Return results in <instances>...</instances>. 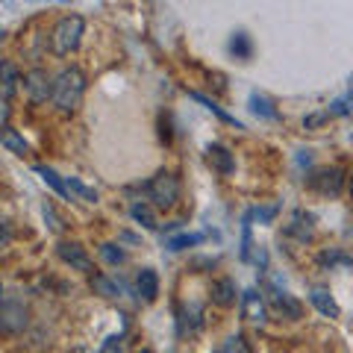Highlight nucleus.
Wrapping results in <instances>:
<instances>
[{
	"mask_svg": "<svg viewBox=\"0 0 353 353\" xmlns=\"http://www.w3.org/2000/svg\"><path fill=\"white\" fill-rule=\"evenodd\" d=\"M148 197L157 209H171L180 201V180H176L171 171H159L148 185Z\"/></svg>",
	"mask_w": 353,
	"mask_h": 353,
	"instance_id": "3",
	"label": "nucleus"
},
{
	"mask_svg": "<svg viewBox=\"0 0 353 353\" xmlns=\"http://www.w3.org/2000/svg\"><path fill=\"white\" fill-rule=\"evenodd\" d=\"M221 353H250V345H248V339H245V336H230Z\"/></svg>",
	"mask_w": 353,
	"mask_h": 353,
	"instance_id": "27",
	"label": "nucleus"
},
{
	"mask_svg": "<svg viewBox=\"0 0 353 353\" xmlns=\"http://www.w3.org/2000/svg\"><path fill=\"white\" fill-rule=\"evenodd\" d=\"M189 97H192V101H197V103H203V106L209 109V112H212V115H218L221 121H224V124H233L236 130H241V121H239V118H233V115H227L224 109H221V106L212 101V97H203L201 92H189Z\"/></svg>",
	"mask_w": 353,
	"mask_h": 353,
	"instance_id": "17",
	"label": "nucleus"
},
{
	"mask_svg": "<svg viewBox=\"0 0 353 353\" xmlns=\"http://www.w3.org/2000/svg\"><path fill=\"white\" fill-rule=\"evenodd\" d=\"M24 88H27V94H30L32 103H44L48 97L53 101V80L48 77V71H41V68H32L24 77Z\"/></svg>",
	"mask_w": 353,
	"mask_h": 353,
	"instance_id": "6",
	"label": "nucleus"
},
{
	"mask_svg": "<svg viewBox=\"0 0 353 353\" xmlns=\"http://www.w3.org/2000/svg\"><path fill=\"white\" fill-rule=\"evenodd\" d=\"M92 285H94V292H101L103 297H118L121 294V285L106 280V277H92Z\"/></svg>",
	"mask_w": 353,
	"mask_h": 353,
	"instance_id": "25",
	"label": "nucleus"
},
{
	"mask_svg": "<svg viewBox=\"0 0 353 353\" xmlns=\"http://www.w3.org/2000/svg\"><path fill=\"white\" fill-rule=\"evenodd\" d=\"M0 74H3V101L9 103L15 94V85H18V71H15L12 62H3L0 65Z\"/></svg>",
	"mask_w": 353,
	"mask_h": 353,
	"instance_id": "19",
	"label": "nucleus"
},
{
	"mask_svg": "<svg viewBox=\"0 0 353 353\" xmlns=\"http://www.w3.org/2000/svg\"><path fill=\"white\" fill-rule=\"evenodd\" d=\"M271 306L277 309V312L283 318H303V306L301 301H294V297L289 292H283V289H271Z\"/></svg>",
	"mask_w": 353,
	"mask_h": 353,
	"instance_id": "9",
	"label": "nucleus"
},
{
	"mask_svg": "<svg viewBox=\"0 0 353 353\" xmlns=\"http://www.w3.org/2000/svg\"><path fill=\"white\" fill-rule=\"evenodd\" d=\"M101 256H103L109 265H121V262H127V253L121 250V245H101Z\"/></svg>",
	"mask_w": 353,
	"mask_h": 353,
	"instance_id": "26",
	"label": "nucleus"
},
{
	"mask_svg": "<svg viewBox=\"0 0 353 353\" xmlns=\"http://www.w3.org/2000/svg\"><path fill=\"white\" fill-rule=\"evenodd\" d=\"M83 30H85V21L80 15H65L50 32L53 53H57V57H68V53H74L83 41Z\"/></svg>",
	"mask_w": 353,
	"mask_h": 353,
	"instance_id": "2",
	"label": "nucleus"
},
{
	"mask_svg": "<svg viewBox=\"0 0 353 353\" xmlns=\"http://www.w3.org/2000/svg\"><path fill=\"white\" fill-rule=\"evenodd\" d=\"M139 353H153V350H148V347H145V350H139Z\"/></svg>",
	"mask_w": 353,
	"mask_h": 353,
	"instance_id": "34",
	"label": "nucleus"
},
{
	"mask_svg": "<svg viewBox=\"0 0 353 353\" xmlns=\"http://www.w3.org/2000/svg\"><path fill=\"white\" fill-rule=\"evenodd\" d=\"M250 39H248V32H236L233 39H230V53H236L239 59H248L250 57Z\"/></svg>",
	"mask_w": 353,
	"mask_h": 353,
	"instance_id": "22",
	"label": "nucleus"
},
{
	"mask_svg": "<svg viewBox=\"0 0 353 353\" xmlns=\"http://www.w3.org/2000/svg\"><path fill=\"white\" fill-rule=\"evenodd\" d=\"M327 112H330V115H347V112H353V106H350L347 97H341V101H336L333 106L327 109Z\"/></svg>",
	"mask_w": 353,
	"mask_h": 353,
	"instance_id": "28",
	"label": "nucleus"
},
{
	"mask_svg": "<svg viewBox=\"0 0 353 353\" xmlns=\"http://www.w3.org/2000/svg\"><path fill=\"white\" fill-rule=\"evenodd\" d=\"M3 148H6V150H12V153H18V157H27V153H30V145L18 136L12 127L3 130Z\"/></svg>",
	"mask_w": 353,
	"mask_h": 353,
	"instance_id": "21",
	"label": "nucleus"
},
{
	"mask_svg": "<svg viewBox=\"0 0 353 353\" xmlns=\"http://www.w3.org/2000/svg\"><path fill=\"white\" fill-rule=\"evenodd\" d=\"M0 327H3V333H9V336L27 327V306L15 301L12 294H6L3 306H0Z\"/></svg>",
	"mask_w": 353,
	"mask_h": 353,
	"instance_id": "4",
	"label": "nucleus"
},
{
	"mask_svg": "<svg viewBox=\"0 0 353 353\" xmlns=\"http://www.w3.org/2000/svg\"><path fill=\"white\" fill-rule=\"evenodd\" d=\"M97 353H121V339H115V336H112V339H106V341H103V347L97 350Z\"/></svg>",
	"mask_w": 353,
	"mask_h": 353,
	"instance_id": "31",
	"label": "nucleus"
},
{
	"mask_svg": "<svg viewBox=\"0 0 353 353\" xmlns=\"http://www.w3.org/2000/svg\"><path fill=\"white\" fill-rule=\"evenodd\" d=\"M289 236H294L297 241H309L315 236V227H312V215H306V212H294V218H292V224H289V230H285Z\"/></svg>",
	"mask_w": 353,
	"mask_h": 353,
	"instance_id": "14",
	"label": "nucleus"
},
{
	"mask_svg": "<svg viewBox=\"0 0 353 353\" xmlns=\"http://www.w3.org/2000/svg\"><path fill=\"white\" fill-rule=\"evenodd\" d=\"M309 185L321 194H339L341 185H345V171L341 168H318L309 176Z\"/></svg>",
	"mask_w": 353,
	"mask_h": 353,
	"instance_id": "7",
	"label": "nucleus"
},
{
	"mask_svg": "<svg viewBox=\"0 0 353 353\" xmlns=\"http://www.w3.org/2000/svg\"><path fill=\"white\" fill-rule=\"evenodd\" d=\"M57 253H59L62 262L71 265V268L83 271V274H94V262H92V256L85 253V248L80 245V241H59Z\"/></svg>",
	"mask_w": 353,
	"mask_h": 353,
	"instance_id": "5",
	"label": "nucleus"
},
{
	"mask_svg": "<svg viewBox=\"0 0 353 353\" xmlns=\"http://www.w3.org/2000/svg\"><path fill=\"white\" fill-rule=\"evenodd\" d=\"M241 315H245L250 324L268 321V306H265V297L256 289H248L245 294H241Z\"/></svg>",
	"mask_w": 353,
	"mask_h": 353,
	"instance_id": "8",
	"label": "nucleus"
},
{
	"mask_svg": "<svg viewBox=\"0 0 353 353\" xmlns=\"http://www.w3.org/2000/svg\"><path fill=\"white\" fill-rule=\"evenodd\" d=\"M201 241H206V233H183V236H171L168 241H165V248L176 253V250H185V248L201 245Z\"/></svg>",
	"mask_w": 353,
	"mask_h": 353,
	"instance_id": "18",
	"label": "nucleus"
},
{
	"mask_svg": "<svg viewBox=\"0 0 353 353\" xmlns=\"http://www.w3.org/2000/svg\"><path fill=\"white\" fill-rule=\"evenodd\" d=\"M130 215L139 221L141 227H148V230H157L159 224H157V215H153V209L148 206V203H132L130 206Z\"/></svg>",
	"mask_w": 353,
	"mask_h": 353,
	"instance_id": "20",
	"label": "nucleus"
},
{
	"mask_svg": "<svg viewBox=\"0 0 353 353\" xmlns=\"http://www.w3.org/2000/svg\"><path fill=\"white\" fill-rule=\"evenodd\" d=\"M324 121H330V112H318V115H309V118L303 121V127H306V130H315V127H321Z\"/></svg>",
	"mask_w": 353,
	"mask_h": 353,
	"instance_id": "29",
	"label": "nucleus"
},
{
	"mask_svg": "<svg viewBox=\"0 0 353 353\" xmlns=\"http://www.w3.org/2000/svg\"><path fill=\"white\" fill-rule=\"evenodd\" d=\"M68 189H71V194L80 197V201H85V203H97V192H94V189H88L85 183L74 180V176H68Z\"/></svg>",
	"mask_w": 353,
	"mask_h": 353,
	"instance_id": "24",
	"label": "nucleus"
},
{
	"mask_svg": "<svg viewBox=\"0 0 353 353\" xmlns=\"http://www.w3.org/2000/svg\"><path fill=\"white\" fill-rule=\"evenodd\" d=\"M136 289L141 294V301H148V303L157 301V294H159V277H157V271H153V268H141L139 277H136Z\"/></svg>",
	"mask_w": 353,
	"mask_h": 353,
	"instance_id": "12",
	"label": "nucleus"
},
{
	"mask_svg": "<svg viewBox=\"0 0 353 353\" xmlns=\"http://www.w3.org/2000/svg\"><path fill=\"white\" fill-rule=\"evenodd\" d=\"M236 301H239V289L230 277H221V280L212 283V303L215 306L230 309V306H236Z\"/></svg>",
	"mask_w": 353,
	"mask_h": 353,
	"instance_id": "11",
	"label": "nucleus"
},
{
	"mask_svg": "<svg viewBox=\"0 0 353 353\" xmlns=\"http://www.w3.org/2000/svg\"><path fill=\"white\" fill-rule=\"evenodd\" d=\"M250 109L256 115H262V118H277V109H271V101L268 97H262V94H250Z\"/></svg>",
	"mask_w": 353,
	"mask_h": 353,
	"instance_id": "23",
	"label": "nucleus"
},
{
	"mask_svg": "<svg viewBox=\"0 0 353 353\" xmlns=\"http://www.w3.org/2000/svg\"><path fill=\"white\" fill-rule=\"evenodd\" d=\"M206 162L212 165V168L218 171V174H224V176H230L236 171V159H233V153H230L224 145H209L206 148Z\"/></svg>",
	"mask_w": 353,
	"mask_h": 353,
	"instance_id": "10",
	"label": "nucleus"
},
{
	"mask_svg": "<svg viewBox=\"0 0 353 353\" xmlns=\"http://www.w3.org/2000/svg\"><path fill=\"white\" fill-rule=\"evenodd\" d=\"M36 174H39L41 180L48 183L50 189L57 192L59 197H71V189H68V183H65V180H59V174L53 171V168H48V165H36Z\"/></svg>",
	"mask_w": 353,
	"mask_h": 353,
	"instance_id": "16",
	"label": "nucleus"
},
{
	"mask_svg": "<svg viewBox=\"0 0 353 353\" xmlns=\"http://www.w3.org/2000/svg\"><path fill=\"white\" fill-rule=\"evenodd\" d=\"M274 215H277V206H268V209H253L250 218H259V221H271Z\"/></svg>",
	"mask_w": 353,
	"mask_h": 353,
	"instance_id": "30",
	"label": "nucleus"
},
{
	"mask_svg": "<svg viewBox=\"0 0 353 353\" xmlns=\"http://www.w3.org/2000/svg\"><path fill=\"white\" fill-rule=\"evenodd\" d=\"M350 194H353V176H350Z\"/></svg>",
	"mask_w": 353,
	"mask_h": 353,
	"instance_id": "33",
	"label": "nucleus"
},
{
	"mask_svg": "<svg viewBox=\"0 0 353 353\" xmlns=\"http://www.w3.org/2000/svg\"><path fill=\"white\" fill-rule=\"evenodd\" d=\"M203 312L197 306H189V309H180V321H176V327H180V336H185V333H197L201 330V324H203V318H201Z\"/></svg>",
	"mask_w": 353,
	"mask_h": 353,
	"instance_id": "15",
	"label": "nucleus"
},
{
	"mask_svg": "<svg viewBox=\"0 0 353 353\" xmlns=\"http://www.w3.org/2000/svg\"><path fill=\"white\" fill-rule=\"evenodd\" d=\"M44 218L50 221V230H59L62 224H59V218H57V212H53V206L50 203H44Z\"/></svg>",
	"mask_w": 353,
	"mask_h": 353,
	"instance_id": "32",
	"label": "nucleus"
},
{
	"mask_svg": "<svg viewBox=\"0 0 353 353\" xmlns=\"http://www.w3.org/2000/svg\"><path fill=\"white\" fill-rule=\"evenodd\" d=\"M309 301H312V306H315L321 315H327V318H339V315H341V309H339V303H336V297L330 294L327 289H312Z\"/></svg>",
	"mask_w": 353,
	"mask_h": 353,
	"instance_id": "13",
	"label": "nucleus"
},
{
	"mask_svg": "<svg viewBox=\"0 0 353 353\" xmlns=\"http://www.w3.org/2000/svg\"><path fill=\"white\" fill-rule=\"evenodd\" d=\"M85 94V74L80 68H62L59 77L53 80V103H57L59 112H74L77 106L83 103Z\"/></svg>",
	"mask_w": 353,
	"mask_h": 353,
	"instance_id": "1",
	"label": "nucleus"
}]
</instances>
